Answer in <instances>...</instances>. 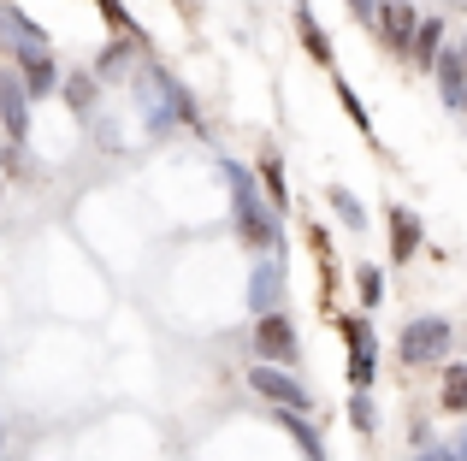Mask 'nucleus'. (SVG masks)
I'll use <instances>...</instances> for the list:
<instances>
[{"instance_id": "obj_1", "label": "nucleus", "mask_w": 467, "mask_h": 461, "mask_svg": "<svg viewBox=\"0 0 467 461\" xmlns=\"http://www.w3.org/2000/svg\"><path fill=\"white\" fill-rule=\"evenodd\" d=\"M219 172H225V190H231V225H237L243 249H285L278 208H273V201H261L254 172H249V166H237V160H225Z\"/></svg>"}, {"instance_id": "obj_2", "label": "nucleus", "mask_w": 467, "mask_h": 461, "mask_svg": "<svg viewBox=\"0 0 467 461\" xmlns=\"http://www.w3.org/2000/svg\"><path fill=\"white\" fill-rule=\"evenodd\" d=\"M0 47L12 54V66H18V71H30V66H42V59H54V47H47L42 24L24 18V12L6 6V0H0Z\"/></svg>"}, {"instance_id": "obj_3", "label": "nucleus", "mask_w": 467, "mask_h": 461, "mask_svg": "<svg viewBox=\"0 0 467 461\" xmlns=\"http://www.w3.org/2000/svg\"><path fill=\"white\" fill-rule=\"evenodd\" d=\"M450 355V320H432V313H420V320L402 325L397 337V361L402 367H432V361Z\"/></svg>"}, {"instance_id": "obj_4", "label": "nucleus", "mask_w": 467, "mask_h": 461, "mask_svg": "<svg viewBox=\"0 0 467 461\" xmlns=\"http://www.w3.org/2000/svg\"><path fill=\"white\" fill-rule=\"evenodd\" d=\"M337 332L343 343H349V384L355 391H367L379 373V343H373V325L361 320V313H337Z\"/></svg>"}, {"instance_id": "obj_5", "label": "nucleus", "mask_w": 467, "mask_h": 461, "mask_svg": "<svg viewBox=\"0 0 467 461\" xmlns=\"http://www.w3.org/2000/svg\"><path fill=\"white\" fill-rule=\"evenodd\" d=\"M254 349H261V361H302V337H296V320H290L285 308H273V313H261L254 320Z\"/></svg>"}, {"instance_id": "obj_6", "label": "nucleus", "mask_w": 467, "mask_h": 461, "mask_svg": "<svg viewBox=\"0 0 467 461\" xmlns=\"http://www.w3.org/2000/svg\"><path fill=\"white\" fill-rule=\"evenodd\" d=\"M249 391H254V396H266L273 408H296V415H308V408H314V396L302 391V384L290 379L278 361H261V367H249Z\"/></svg>"}, {"instance_id": "obj_7", "label": "nucleus", "mask_w": 467, "mask_h": 461, "mask_svg": "<svg viewBox=\"0 0 467 461\" xmlns=\"http://www.w3.org/2000/svg\"><path fill=\"white\" fill-rule=\"evenodd\" d=\"M0 125H6V142H12V149H24V142H30V89H24L18 66L0 71Z\"/></svg>"}, {"instance_id": "obj_8", "label": "nucleus", "mask_w": 467, "mask_h": 461, "mask_svg": "<svg viewBox=\"0 0 467 461\" xmlns=\"http://www.w3.org/2000/svg\"><path fill=\"white\" fill-rule=\"evenodd\" d=\"M373 24H379V42H385L397 59H409V47H414V30H420V12H414L409 0H379Z\"/></svg>"}, {"instance_id": "obj_9", "label": "nucleus", "mask_w": 467, "mask_h": 461, "mask_svg": "<svg viewBox=\"0 0 467 461\" xmlns=\"http://www.w3.org/2000/svg\"><path fill=\"white\" fill-rule=\"evenodd\" d=\"M385 225H390V261L409 266L414 254H420V242H426L420 213H409V208H385Z\"/></svg>"}, {"instance_id": "obj_10", "label": "nucleus", "mask_w": 467, "mask_h": 461, "mask_svg": "<svg viewBox=\"0 0 467 461\" xmlns=\"http://www.w3.org/2000/svg\"><path fill=\"white\" fill-rule=\"evenodd\" d=\"M432 77H438V95H444L450 107H462L467 101V47H444L438 66H432Z\"/></svg>"}, {"instance_id": "obj_11", "label": "nucleus", "mask_w": 467, "mask_h": 461, "mask_svg": "<svg viewBox=\"0 0 467 461\" xmlns=\"http://www.w3.org/2000/svg\"><path fill=\"white\" fill-rule=\"evenodd\" d=\"M444 30H450L444 18H420V30H414V47H409V59H414L420 71L438 66V54H444Z\"/></svg>"}, {"instance_id": "obj_12", "label": "nucleus", "mask_w": 467, "mask_h": 461, "mask_svg": "<svg viewBox=\"0 0 467 461\" xmlns=\"http://www.w3.org/2000/svg\"><path fill=\"white\" fill-rule=\"evenodd\" d=\"M296 36H302V47H308V59L314 66H326V71H337V54H331V42H326V30H319V18L308 6H296Z\"/></svg>"}, {"instance_id": "obj_13", "label": "nucleus", "mask_w": 467, "mask_h": 461, "mask_svg": "<svg viewBox=\"0 0 467 461\" xmlns=\"http://www.w3.org/2000/svg\"><path fill=\"white\" fill-rule=\"evenodd\" d=\"M273 415H278V426L296 438V450H302V456H308V461H326V444H319V432L296 415V408H273Z\"/></svg>"}, {"instance_id": "obj_14", "label": "nucleus", "mask_w": 467, "mask_h": 461, "mask_svg": "<svg viewBox=\"0 0 467 461\" xmlns=\"http://www.w3.org/2000/svg\"><path fill=\"white\" fill-rule=\"evenodd\" d=\"M278 284H285V272H278V266H254V278H249V308L254 313H273L278 308Z\"/></svg>"}, {"instance_id": "obj_15", "label": "nucleus", "mask_w": 467, "mask_h": 461, "mask_svg": "<svg viewBox=\"0 0 467 461\" xmlns=\"http://www.w3.org/2000/svg\"><path fill=\"white\" fill-rule=\"evenodd\" d=\"M326 201H331V213H337L349 230H367V208H361V196L355 190H343V184H331L326 190Z\"/></svg>"}, {"instance_id": "obj_16", "label": "nucleus", "mask_w": 467, "mask_h": 461, "mask_svg": "<svg viewBox=\"0 0 467 461\" xmlns=\"http://www.w3.org/2000/svg\"><path fill=\"white\" fill-rule=\"evenodd\" d=\"M261 184H266V201H273V208H285V201H290V190H285V160H278L273 149L261 154Z\"/></svg>"}, {"instance_id": "obj_17", "label": "nucleus", "mask_w": 467, "mask_h": 461, "mask_svg": "<svg viewBox=\"0 0 467 461\" xmlns=\"http://www.w3.org/2000/svg\"><path fill=\"white\" fill-rule=\"evenodd\" d=\"M444 408L450 415H467V361L444 367Z\"/></svg>"}, {"instance_id": "obj_18", "label": "nucleus", "mask_w": 467, "mask_h": 461, "mask_svg": "<svg viewBox=\"0 0 467 461\" xmlns=\"http://www.w3.org/2000/svg\"><path fill=\"white\" fill-rule=\"evenodd\" d=\"M95 83H101V77L78 71V77H59V89H66V101L78 107V113H89V107H95Z\"/></svg>"}, {"instance_id": "obj_19", "label": "nucleus", "mask_w": 467, "mask_h": 461, "mask_svg": "<svg viewBox=\"0 0 467 461\" xmlns=\"http://www.w3.org/2000/svg\"><path fill=\"white\" fill-rule=\"evenodd\" d=\"M337 101H343V113H349V118H355V130H361V137H367V142H373V118H367V107H361V95H355V89H349V83H343V77H337Z\"/></svg>"}, {"instance_id": "obj_20", "label": "nucleus", "mask_w": 467, "mask_h": 461, "mask_svg": "<svg viewBox=\"0 0 467 461\" xmlns=\"http://www.w3.org/2000/svg\"><path fill=\"white\" fill-rule=\"evenodd\" d=\"M355 290H361V308H379V302H385V272H379V266H361Z\"/></svg>"}, {"instance_id": "obj_21", "label": "nucleus", "mask_w": 467, "mask_h": 461, "mask_svg": "<svg viewBox=\"0 0 467 461\" xmlns=\"http://www.w3.org/2000/svg\"><path fill=\"white\" fill-rule=\"evenodd\" d=\"M95 6H101V18L113 24V36H137V18L125 12V0H95Z\"/></svg>"}, {"instance_id": "obj_22", "label": "nucleus", "mask_w": 467, "mask_h": 461, "mask_svg": "<svg viewBox=\"0 0 467 461\" xmlns=\"http://www.w3.org/2000/svg\"><path fill=\"white\" fill-rule=\"evenodd\" d=\"M349 426H355V432H373V426H379L373 396H367V391H355V396H349Z\"/></svg>"}, {"instance_id": "obj_23", "label": "nucleus", "mask_w": 467, "mask_h": 461, "mask_svg": "<svg viewBox=\"0 0 467 461\" xmlns=\"http://www.w3.org/2000/svg\"><path fill=\"white\" fill-rule=\"evenodd\" d=\"M420 461H456V450H438L432 444V450H420Z\"/></svg>"}, {"instance_id": "obj_24", "label": "nucleus", "mask_w": 467, "mask_h": 461, "mask_svg": "<svg viewBox=\"0 0 467 461\" xmlns=\"http://www.w3.org/2000/svg\"><path fill=\"white\" fill-rule=\"evenodd\" d=\"M349 6L361 12V18H373V12H379V0H349Z\"/></svg>"}, {"instance_id": "obj_25", "label": "nucleus", "mask_w": 467, "mask_h": 461, "mask_svg": "<svg viewBox=\"0 0 467 461\" xmlns=\"http://www.w3.org/2000/svg\"><path fill=\"white\" fill-rule=\"evenodd\" d=\"M456 461H467V432H462V438H456Z\"/></svg>"}, {"instance_id": "obj_26", "label": "nucleus", "mask_w": 467, "mask_h": 461, "mask_svg": "<svg viewBox=\"0 0 467 461\" xmlns=\"http://www.w3.org/2000/svg\"><path fill=\"white\" fill-rule=\"evenodd\" d=\"M462 113H467V101H462Z\"/></svg>"}]
</instances>
